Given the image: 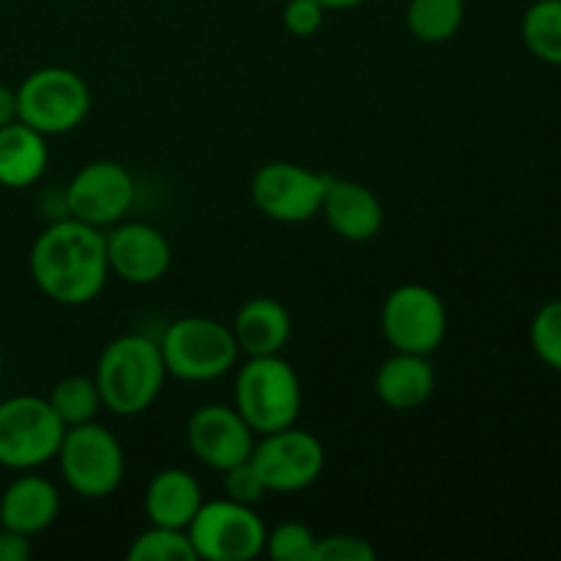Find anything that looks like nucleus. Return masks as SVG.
Returning <instances> with one entry per match:
<instances>
[{
    "instance_id": "nucleus-1",
    "label": "nucleus",
    "mask_w": 561,
    "mask_h": 561,
    "mask_svg": "<svg viewBox=\"0 0 561 561\" xmlns=\"http://www.w3.org/2000/svg\"><path fill=\"white\" fill-rule=\"evenodd\" d=\"M27 266L36 288L55 305H91L110 277L104 230L58 217L36 236Z\"/></svg>"
},
{
    "instance_id": "nucleus-2",
    "label": "nucleus",
    "mask_w": 561,
    "mask_h": 561,
    "mask_svg": "<svg viewBox=\"0 0 561 561\" xmlns=\"http://www.w3.org/2000/svg\"><path fill=\"white\" fill-rule=\"evenodd\" d=\"M93 381L110 414H146L168 381V367L159 343L137 332L110 340L99 354Z\"/></svg>"
},
{
    "instance_id": "nucleus-3",
    "label": "nucleus",
    "mask_w": 561,
    "mask_h": 561,
    "mask_svg": "<svg viewBox=\"0 0 561 561\" xmlns=\"http://www.w3.org/2000/svg\"><path fill=\"white\" fill-rule=\"evenodd\" d=\"M236 409L255 436L296 425L301 414V381L290 362L277 356H250L236 373Z\"/></svg>"
},
{
    "instance_id": "nucleus-4",
    "label": "nucleus",
    "mask_w": 561,
    "mask_h": 561,
    "mask_svg": "<svg viewBox=\"0 0 561 561\" xmlns=\"http://www.w3.org/2000/svg\"><path fill=\"white\" fill-rule=\"evenodd\" d=\"M157 343L168 376L186 383H206L228 376L241 354L233 329L206 316L175 318Z\"/></svg>"
},
{
    "instance_id": "nucleus-5",
    "label": "nucleus",
    "mask_w": 561,
    "mask_h": 561,
    "mask_svg": "<svg viewBox=\"0 0 561 561\" xmlns=\"http://www.w3.org/2000/svg\"><path fill=\"white\" fill-rule=\"evenodd\" d=\"M55 460L69 491L93 502L113 496L126 474V455L118 436L96 420L66 427Z\"/></svg>"
},
{
    "instance_id": "nucleus-6",
    "label": "nucleus",
    "mask_w": 561,
    "mask_h": 561,
    "mask_svg": "<svg viewBox=\"0 0 561 561\" xmlns=\"http://www.w3.org/2000/svg\"><path fill=\"white\" fill-rule=\"evenodd\" d=\"M20 121L44 137L69 135L91 113V88L66 66H42L16 85Z\"/></svg>"
},
{
    "instance_id": "nucleus-7",
    "label": "nucleus",
    "mask_w": 561,
    "mask_h": 561,
    "mask_svg": "<svg viewBox=\"0 0 561 561\" xmlns=\"http://www.w3.org/2000/svg\"><path fill=\"white\" fill-rule=\"evenodd\" d=\"M66 425L47 398L16 394L0 403V466L36 471L55 460Z\"/></svg>"
},
{
    "instance_id": "nucleus-8",
    "label": "nucleus",
    "mask_w": 561,
    "mask_h": 561,
    "mask_svg": "<svg viewBox=\"0 0 561 561\" xmlns=\"http://www.w3.org/2000/svg\"><path fill=\"white\" fill-rule=\"evenodd\" d=\"M266 524L255 507L214 499L203 502L192 524L186 526L197 561H250L266 548Z\"/></svg>"
},
{
    "instance_id": "nucleus-9",
    "label": "nucleus",
    "mask_w": 561,
    "mask_h": 561,
    "mask_svg": "<svg viewBox=\"0 0 561 561\" xmlns=\"http://www.w3.org/2000/svg\"><path fill=\"white\" fill-rule=\"evenodd\" d=\"M447 307L422 283L398 285L381 305V332L392 351L433 356L447 337Z\"/></svg>"
},
{
    "instance_id": "nucleus-10",
    "label": "nucleus",
    "mask_w": 561,
    "mask_h": 561,
    "mask_svg": "<svg viewBox=\"0 0 561 561\" xmlns=\"http://www.w3.org/2000/svg\"><path fill=\"white\" fill-rule=\"evenodd\" d=\"M250 463L268 493H299L321 480L327 449L321 438L296 425L255 438Z\"/></svg>"
},
{
    "instance_id": "nucleus-11",
    "label": "nucleus",
    "mask_w": 561,
    "mask_h": 561,
    "mask_svg": "<svg viewBox=\"0 0 561 561\" xmlns=\"http://www.w3.org/2000/svg\"><path fill=\"white\" fill-rule=\"evenodd\" d=\"M332 175L296 162H266L252 175L250 197L263 217L283 225L310 222L321 214Z\"/></svg>"
},
{
    "instance_id": "nucleus-12",
    "label": "nucleus",
    "mask_w": 561,
    "mask_h": 561,
    "mask_svg": "<svg viewBox=\"0 0 561 561\" xmlns=\"http://www.w3.org/2000/svg\"><path fill=\"white\" fill-rule=\"evenodd\" d=\"M135 179L124 164L113 159H96L77 170L64 190L66 217L107 230L126 219L135 206Z\"/></svg>"
},
{
    "instance_id": "nucleus-13",
    "label": "nucleus",
    "mask_w": 561,
    "mask_h": 561,
    "mask_svg": "<svg viewBox=\"0 0 561 561\" xmlns=\"http://www.w3.org/2000/svg\"><path fill=\"white\" fill-rule=\"evenodd\" d=\"M186 447L208 469L219 471L250 460L255 431L247 425L236 405L206 403L186 420Z\"/></svg>"
},
{
    "instance_id": "nucleus-14",
    "label": "nucleus",
    "mask_w": 561,
    "mask_h": 561,
    "mask_svg": "<svg viewBox=\"0 0 561 561\" xmlns=\"http://www.w3.org/2000/svg\"><path fill=\"white\" fill-rule=\"evenodd\" d=\"M104 244H107L110 274L129 285L159 283L173 263V247L168 236L148 222L121 219L118 225L104 230Z\"/></svg>"
},
{
    "instance_id": "nucleus-15",
    "label": "nucleus",
    "mask_w": 561,
    "mask_h": 561,
    "mask_svg": "<svg viewBox=\"0 0 561 561\" xmlns=\"http://www.w3.org/2000/svg\"><path fill=\"white\" fill-rule=\"evenodd\" d=\"M321 214L334 236H340L343 241H354V244L373 241L387 222L383 203L378 201L370 186L362 181L334 179V175L323 195Z\"/></svg>"
},
{
    "instance_id": "nucleus-16",
    "label": "nucleus",
    "mask_w": 561,
    "mask_h": 561,
    "mask_svg": "<svg viewBox=\"0 0 561 561\" xmlns=\"http://www.w3.org/2000/svg\"><path fill=\"white\" fill-rule=\"evenodd\" d=\"M60 515V493L47 477L22 471L0 496V526L36 537L47 531Z\"/></svg>"
},
{
    "instance_id": "nucleus-17",
    "label": "nucleus",
    "mask_w": 561,
    "mask_h": 561,
    "mask_svg": "<svg viewBox=\"0 0 561 561\" xmlns=\"http://www.w3.org/2000/svg\"><path fill=\"white\" fill-rule=\"evenodd\" d=\"M436 389V367L431 356L394 351L378 365L376 394L392 411H414L433 398Z\"/></svg>"
},
{
    "instance_id": "nucleus-18",
    "label": "nucleus",
    "mask_w": 561,
    "mask_h": 561,
    "mask_svg": "<svg viewBox=\"0 0 561 561\" xmlns=\"http://www.w3.org/2000/svg\"><path fill=\"white\" fill-rule=\"evenodd\" d=\"M233 337L239 343V351L247 356H277L288 345L294 321L285 305H279L272 296H255L247 299L236 312Z\"/></svg>"
},
{
    "instance_id": "nucleus-19",
    "label": "nucleus",
    "mask_w": 561,
    "mask_h": 561,
    "mask_svg": "<svg viewBox=\"0 0 561 561\" xmlns=\"http://www.w3.org/2000/svg\"><path fill=\"white\" fill-rule=\"evenodd\" d=\"M203 507V488L186 469H162L151 477L142 496L146 518L157 526L186 529Z\"/></svg>"
},
{
    "instance_id": "nucleus-20",
    "label": "nucleus",
    "mask_w": 561,
    "mask_h": 561,
    "mask_svg": "<svg viewBox=\"0 0 561 561\" xmlns=\"http://www.w3.org/2000/svg\"><path fill=\"white\" fill-rule=\"evenodd\" d=\"M49 164L47 137L22 121L0 129V186L27 190L44 175Z\"/></svg>"
},
{
    "instance_id": "nucleus-21",
    "label": "nucleus",
    "mask_w": 561,
    "mask_h": 561,
    "mask_svg": "<svg viewBox=\"0 0 561 561\" xmlns=\"http://www.w3.org/2000/svg\"><path fill=\"white\" fill-rule=\"evenodd\" d=\"M405 27L422 44H447L463 27L466 0H409Z\"/></svg>"
},
{
    "instance_id": "nucleus-22",
    "label": "nucleus",
    "mask_w": 561,
    "mask_h": 561,
    "mask_svg": "<svg viewBox=\"0 0 561 561\" xmlns=\"http://www.w3.org/2000/svg\"><path fill=\"white\" fill-rule=\"evenodd\" d=\"M520 36L535 58L561 66V0H535L520 20Z\"/></svg>"
},
{
    "instance_id": "nucleus-23",
    "label": "nucleus",
    "mask_w": 561,
    "mask_h": 561,
    "mask_svg": "<svg viewBox=\"0 0 561 561\" xmlns=\"http://www.w3.org/2000/svg\"><path fill=\"white\" fill-rule=\"evenodd\" d=\"M47 400L66 427L93 422L99 416V411L104 409L102 394H99V387L96 381H93V376L60 378V381L53 387V392H49Z\"/></svg>"
},
{
    "instance_id": "nucleus-24",
    "label": "nucleus",
    "mask_w": 561,
    "mask_h": 561,
    "mask_svg": "<svg viewBox=\"0 0 561 561\" xmlns=\"http://www.w3.org/2000/svg\"><path fill=\"white\" fill-rule=\"evenodd\" d=\"M129 561H197L195 548H192L186 529H170V526L151 524L146 531L131 540Z\"/></svg>"
},
{
    "instance_id": "nucleus-25",
    "label": "nucleus",
    "mask_w": 561,
    "mask_h": 561,
    "mask_svg": "<svg viewBox=\"0 0 561 561\" xmlns=\"http://www.w3.org/2000/svg\"><path fill=\"white\" fill-rule=\"evenodd\" d=\"M318 537L310 526L299 520H288L266 531V553L274 561H316Z\"/></svg>"
},
{
    "instance_id": "nucleus-26",
    "label": "nucleus",
    "mask_w": 561,
    "mask_h": 561,
    "mask_svg": "<svg viewBox=\"0 0 561 561\" xmlns=\"http://www.w3.org/2000/svg\"><path fill=\"white\" fill-rule=\"evenodd\" d=\"M529 337L537 359L561 373V299L548 301L537 310Z\"/></svg>"
},
{
    "instance_id": "nucleus-27",
    "label": "nucleus",
    "mask_w": 561,
    "mask_h": 561,
    "mask_svg": "<svg viewBox=\"0 0 561 561\" xmlns=\"http://www.w3.org/2000/svg\"><path fill=\"white\" fill-rule=\"evenodd\" d=\"M222 493H225V499H230V502L255 507V504L261 502L268 491H266V485H263L261 477H257L255 466H252L250 460H244V463H236V466H230V469L222 471Z\"/></svg>"
},
{
    "instance_id": "nucleus-28",
    "label": "nucleus",
    "mask_w": 561,
    "mask_h": 561,
    "mask_svg": "<svg viewBox=\"0 0 561 561\" xmlns=\"http://www.w3.org/2000/svg\"><path fill=\"white\" fill-rule=\"evenodd\" d=\"M378 551L370 540L359 535H327L318 537L316 561H376Z\"/></svg>"
},
{
    "instance_id": "nucleus-29",
    "label": "nucleus",
    "mask_w": 561,
    "mask_h": 561,
    "mask_svg": "<svg viewBox=\"0 0 561 561\" xmlns=\"http://www.w3.org/2000/svg\"><path fill=\"white\" fill-rule=\"evenodd\" d=\"M327 20V9L318 0H285L283 25L290 36L310 38L316 36Z\"/></svg>"
},
{
    "instance_id": "nucleus-30",
    "label": "nucleus",
    "mask_w": 561,
    "mask_h": 561,
    "mask_svg": "<svg viewBox=\"0 0 561 561\" xmlns=\"http://www.w3.org/2000/svg\"><path fill=\"white\" fill-rule=\"evenodd\" d=\"M31 553V537L9 529V526H0V561H27Z\"/></svg>"
},
{
    "instance_id": "nucleus-31",
    "label": "nucleus",
    "mask_w": 561,
    "mask_h": 561,
    "mask_svg": "<svg viewBox=\"0 0 561 561\" xmlns=\"http://www.w3.org/2000/svg\"><path fill=\"white\" fill-rule=\"evenodd\" d=\"M20 121V104H16V88L0 82V129Z\"/></svg>"
},
{
    "instance_id": "nucleus-32",
    "label": "nucleus",
    "mask_w": 561,
    "mask_h": 561,
    "mask_svg": "<svg viewBox=\"0 0 561 561\" xmlns=\"http://www.w3.org/2000/svg\"><path fill=\"white\" fill-rule=\"evenodd\" d=\"M327 11H345V9H356V5L367 3V0H318Z\"/></svg>"
},
{
    "instance_id": "nucleus-33",
    "label": "nucleus",
    "mask_w": 561,
    "mask_h": 561,
    "mask_svg": "<svg viewBox=\"0 0 561 561\" xmlns=\"http://www.w3.org/2000/svg\"><path fill=\"white\" fill-rule=\"evenodd\" d=\"M0 376H3V351H0Z\"/></svg>"
}]
</instances>
